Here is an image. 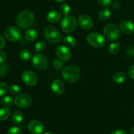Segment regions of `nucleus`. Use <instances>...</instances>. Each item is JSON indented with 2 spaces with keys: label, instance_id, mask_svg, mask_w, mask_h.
I'll return each instance as SVG.
<instances>
[{
  "label": "nucleus",
  "instance_id": "9b49d317",
  "mask_svg": "<svg viewBox=\"0 0 134 134\" xmlns=\"http://www.w3.org/2000/svg\"><path fill=\"white\" fill-rule=\"evenodd\" d=\"M22 79L27 86H35L37 83V75L31 71H25L22 74Z\"/></svg>",
  "mask_w": 134,
  "mask_h": 134
},
{
  "label": "nucleus",
  "instance_id": "4be33fe9",
  "mask_svg": "<svg viewBox=\"0 0 134 134\" xmlns=\"http://www.w3.org/2000/svg\"><path fill=\"white\" fill-rule=\"evenodd\" d=\"M64 44L68 47H74L77 44L76 39L71 36H65L63 39Z\"/></svg>",
  "mask_w": 134,
  "mask_h": 134
},
{
  "label": "nucleus",
  "instance_id": "c85d7f7f",
  "mask_svg": "<svg viewBox=\"0 0 134 134\" xmlns=\"http://www.w3.org/2000/svg\"><path fill=\"white\" fill-rule=\"evenodd\" d=\"M52 65H53L54 69L60 70L63 68L64 64L62 63V60H58V59H54L53 62H52Z\"/></svg>",
  "mask_w": 134,
  "mask_h": 134
},
{
  "label": "nucleus",
  "instance_id": "20e7f679",
  "mask_svg": "<svg viewBox=\"0 0 134 134\" xmlns=\"http://www.w3.org/2000/svg\"><path fill=\"white\" fill-rule=\"evenodd\" d=\"M77 22L75 17L72 16H65L62 19L60 26L64 32L71 33L74 31L77 28Z\"/></svg>",
  "mask_w": 134,
  "mask_h": 134
},
{
  "label": "nucleus",
  "instance_id": "72a5a7b5",
  "mask_svg": "<svg viewBox=\"0 0 134 134\" xmlns=\"http://www.w3.org/2000/svg\"><path fill=\"white\" fill-rule=\"evenodd\" d=\"M127 73H128V76H129L131 79L134 80V64L133 65H130V66L128 68Z\"/></svg>",
  "mask_w": 134,
  "mask_h": 134
},
{
  "label": "nucleus",
  "instance_id": "58836bf2",
  "mask_svg": "<svg viewBox=\"0 0 134 134\" xmlns=\"http://www.w3.org/2000/svg\"><path fill=\"white\" fill-rule=\"evenodd\" d=\"M112 7H113V9L117 10V9H119V8H120V3H119V2H117V1H115V2H113L112 3Z\"/></svg>",
  "mask_w": 134,
  "mask_h": 134
},
{
  "label": "nucleus",
  "instance_id": "5701e85b",
  "mask_svg": "<svg viewBox=\"0 0 134 134\" xmlns=\"http://www.w3.org/2000/svg\"><path fill=\"white\" fill-rule=\"evenodd\" d=\"M19 57L21 60L24 62H27L31 59V53L29 50L24 49L20 52Z\"/></svg>",
  "mask_w": 134,
  "mask_h": 134
},
{
  "label": "nucleus",
  "instance_id": "4468645a",
  "mask_svg": "<svg viewBox=\"0 0 134 134\" xmlns=\"http://www.w3.org/2000/svg\"><path fill=\"white\" fill-rule=\"evenodd\" d=\"M120 30L124 34H131L134 31V24L133 22L128 20H124L119 25Z\"/></svg>",
  "mask_w": 134,
  "mask_h": 134
},
{
  "label": "nucleus",
  "instance_id": "1a4fd4ad",
  "mask_svg": "<svg viewBox=\"0 0 134 134\" xmlns=\"http://www.w3.org/2000/svg\"><path fill=\"white\" fill-rule=\"evenodd\" d=\"M32 63L35 68L39 70H44L48 68V62L47 58L43 54H37L32 58Z\"/></svg>",
  "mask_w": 134,
  "mask_h": 134
},
{
  "label": "nucleus",
  "instance_id": "c9c22d12",
  "mask_svg": "<svg viewBox=\"0 0 134 134\" xmlns=\"http://www.w3.org/2000/svg\"><path fill=\"white\" fill-rule=\"evenodd\" d=\"M126 54L128 57H130V58L133 57L134 56V47H131V48H130L127 51Z\"/></svg>",
  "mask_w": 134,
  "mask_h": 134
},
{
  "label": "nucleus",
  "instance_id": "bb28decb",
  "mask_svg": "<svg viewBox=\"0 0 134 134\" xmlns=\"http://www.w3.org/2000/svg\"><path fill=\"white\" fill-rule=\"evenodd\" d=\"M9 90L10 94H13V95H18L21 92L20 88L16 85H10L9 88Z\"/></svg>",
  "mask_w": 134,
  "mask_h": 134
},
{
  "label": "nucleus",
  "instance_id": "ea45409f",
  "mask_svg": "<svg viewBox=\"0 0 134 134\" xmlns=\"http://www.w3.org/2000/svg\"><path fill=\"white\" fill-rule=\"evenodd\" d=\"M130 134H134V127H133V128H132V130H131Z\"/></svg>",
  "mask_w": 134,
  "mask_h": 134
},
{
  "label": "nucleus",
  "instance_id": "f8f14e48",
  "mask_svg": "<svg viewBox=\"0 0 134 134\" xmlns=\"http://www.w3.org/2000/svg\"><path fill=\"white\" fill-rule=\"evenodd\" d=\"M44 125L41 121L37 120H33L28 123L27 129L32 134H41L44 131Z\"/></svg>",
  "mask_w": 134,
  "mask_h": 134
},
{
  "label": "nucleus",
  "instance_id": "473e14b6",
  "mask_svg": "<svg viewBox=\"0 0 134 134\" xmlns=\"http://www.w3.org/2000/svg\"><path fill=\"white\" fill-rule=\"evenodd\" d=\"M8 90V86L5 82H0V96L6 94Z\"/></svg>",
  "mask_w": 134,
  "mask_h": 134
},
{
  "label": "nucleus",
  "instance_id": "cd10ccee",
  "mask_svg": "<svg viewBox=\"0 0 134 134\" xmlns=\"http://www.w3.org/2000/svg\"><path fill=\"white\" fill-rule=\"evenodd\" d=\"M46 44L44 41H38L35 44V50L37 52H41L45 49Z\"/></svg>",
  "mask_w": 134,
  "mask_h": 134
},
{
  "label": "nucleus",
  "instance_id": "79ce46f5",
  "mask_svg": "<svg viewBox=\"0 0 134 134\" xmlns=\"http://www.w3.org/2000/svg\"><path fill=\"white\" fill-rule=\"evenodd\" d=\"M44 134H53L52 133H50V132H46V133H44Z\"/></svg>",
  "mask_w": 134,
  "mask_h": 134
},
{
  "label": "nucleus",
  "instance_id": "2eb2a0df",
  "mask_svg": "<svg viewBox=\"0 0 134 134\" xmlns=\"http://www.w3.org/2000/svg\"><path fill=\"white\" fill-rule=\"evenodd\" d=\"M51 89L55 94L62 95L65 92V85L60 80H55L51 85Z\"/></svg>",
  "mask_w": 134,
  "mask_h": 134
},
{
  "label": "nucleus",
  "instance_id": "e433bc0d",
  "mask_svg": "<svg viewBox=\"0 0 134 134\" xmlns=\"http://www.w3.org/2000/svg\"><path fill=\"white\" fill-rule=\"evenodd\" d=\"M111 134H127L126 132L122 129H117L113 131Z\"/></svg>",
  "mask_w": 134,
  "mask_h": 134
},
{
  "label": "nucleus",
  "instance_id": "6ab92c4d",
  "mask_svg": "<svg viewBox=\"0 0 134 134\" xmlns=\"http://www.w3.org/2000/svg\"><path fill=\"white\" fill-rule=\"evenodd\" d=\"M111 14V12L108 9H102L98 13V18L102 21H106L110 18Z\"/></svg>",
  "mask_w": 134,
  "mask_h": 134
},
{
  "label": "nucleus",
  "instance_id": "f3484780",
  "mask_svg": "<svg viewBox=\"0 0 134 134\" xmlns=\"http://www.w3.org/2000/svg\"><path fill=\"white\" fill-rule=\"evenodd\" d=\"M25 38L29 41H34L37 38V32L34 29H28L25 32Z\"/></svg>",
  "mask_w": 134,
  "mask_h": 134
},
{
  "label": "nucleus",
  "instance_id": "9d476101",
  "mask_svg": "<svg viewBox=\"0 0 134 134\" xmlns=\"http://www.w3.org/2000/svg\"><path fill=\"white\" fill-rule=\"evenodd\" d=\"M56 55L62 61H68L71 57V52L68 47L60 45L56 48Z\"/></svg>",
  "mask_w": 134,
  "mask_h": 134
},
{
  "label": "nucleus",
  "instance_id": "39448f33",
  "mask_svg": "<svg viewBox=\"0 0 134 134\" xmlns=\"http://www.w3.org/2000/svg\"><path fill=\"white\" fill-rule=\"evenodd\" d=\"M103 34L106 39L111 41L117 40L120 37V31L119 28L113 24H109L105 26Z\"/></svg>",
  "mask_w": 134,
  "mask_h": 134
},
{
  "label": "nucleus",
  "instance_id": "aec40b11",
  "mask_svg": "<svg viewBox=\"0 0 134 134\" xmlns=\"http://www.w3.org/2000/svg\"><path fill=\"white\" fill-rule=\"evenodd\" d=\"M126 79V75L124 72H118L114 75L113 81L116 84H121L124 82Z\"/></svg>",
  "mask_w": 134,
  "mask_h": 134
},
{
  "label": "nucleus",
  "instance_id": "4c0bfd02",
  "mask_svg": "<svg viewBox=\"0 0 134 134\" xmlns=\"http://www.w3.org/2000/svg\"><path fill=\"white\" fill-rule=\"evenodd\" d=\"M5 46V42L3 37L0 35V50L3 48Z\"/></svg>",
  "mask_w": 134,
  "mask_h": 134
},
{
  "label": "nucleus",
  "instance_id": "423d86ee",
  "mask_svg": "<svg viewBox=\"0 0 134 134\" xmlns=\"http://www.w3.org/2000/svg\"><path fill=\"white\" fill-rule=\"evenodd\" d=\"M86 41L94 47H102L105 43L104 37L98 33H90L86 37Z\"/></svg>",
  "mask_w": 134,
  "mask_h": 134
},
{
  "label": "nucleus",
  "instance_id": "7ed1b4c3",
  "mask_svg": "<svg viewBox=\"0 0 134 134\" xmlns=\"http://www.w3.org/2000/svg\"><path fill=\"white\" fill-rule=\"evenodd\" d=\"M44 37L52 44H57L62 39V34L57 28L52 26H47L44 31Z\"/></svg>",
  "mask_w": 134,
  "mask_h": 134
},
{
  "label": "nucleus",
  "instance_id": "ddd939ff",
  "mask_svg": "<svg viewBox=\"0 0 134 134\" xmlns=\"http://www.w3.org/2000/svg\"><path fill=\"white\" fill-rule=\"evenodd\" d=\"M79 25L84 30H89L93 26V20L89 16L86 14H82L78 20Z\"/></svg>",
  "mask_w": 134,
  "mask_h": 134
},
{
  "label": "nucleus",
  "instance_id": "a878e982",
  "mask_svg": "<svg viewBox=\"0 0 134 134\" xmlns=\"http://www.w3.org/2000/svg\"><path fill=\"white\" fill-rule=\"evenodd\" d=\"M70 10H71L70 6L67 3L62 4L60 7V13L64 16L68 15L69 13H70Z\"/></svg>",
  "mask_w": 134,
  "mask_h": 134
},
{
  "label": "nucleus",
  "instance_id": "b1692460",
  "mask_svg": "<svg viewBox=\"0 0 134 134\" xmlns=\"http://www.w3.org/2000/svg\"><path fill=\"white\" fill-rule=\"evenodd\" d=\"M120 50V44L118 42H114L111 43L109 47V51L112 54H115L118 53Z\"/></svg>",
  "mask_w": 134,
  "mask_h": 134
},
{
  "label": "nucleus",
  "instance_id": "6e6552de",
  "mask_svg": "<svg viewBox=\"0 0 134 134\" xmlns=\"http://www.w3.org/2000/svg\"><path fill=\"white\" fill-rule=\"evenodd\" d=\"M4 35L5 37L9 41L15 42L19 41L21 38V31L18 27L10 26L5 30Z\"/></svg>",
  "mask_w": 134,
  "mask_h": 134
},
{
  "label": "nucleus",
  "instance_id": "0eeeda50",
  "mask_svg": "<svg viewBox=\"0 0 134 134\" xmlns=\"http://www.w3.org/2000/svg\"><path fill=\"white\" fill-rule=\"evenodd\" d=\"M14 103L18 107L26 109L30 107L32 103V99L26 94H20L14 99Z\"/></svg>",
  "mask_w": 134,
  "mask_h": 134
},
{
  "label": "nucleus",
  "instance_id": "a211bd4d",
  "mask_svg": "<svg viewBox=\"0 0 134 134\" xmlns=\"http://www.w3.org/2000/svg\"><path fill=\"white\" fill-rule=\"evenodd\" d=\"M12 120L14 124H20L23 120V114L19 110L15 111L13 114Z\"/></svg>",
  "mask_w": 134,
  "mask_h": 134
},
{
  "label": "nucleus",
  "instance_id": "37998d69",
  "mask_svg": "<svg viewBox=\"0 0 134 134\" xmlns=\"http://www.w3.org/2000/svg\"><path fill=\"white\" fill-rule=\"evenodd\" d=\"M133 112H134V109H133Z\"/></svg>",
  "mask_w": 134,
  "mask_h": 134
},
{
  "label": "nucleus",
  "instance_id": "dca6fc26",
  "mask_svg": "<svg viewBox=\"0 0 134 134\" xmlns=\"http://www.w3.org/2000/svg\"><path fill=\"white\" fill-rule=\"evenodd\" d=\"M47 19L52 24L57 23L61 19V14L56 10H52L47 14Z\"/></svg>",
  "mask_w": 134,
  "mask_h": 134
},
{
  "label": "nucleus",
  "instance_id": "f704fd0d",
  "mask_svg": "<svg viewBox=\"0 0 134 134\" xmlns=\"http://www.w3.org/2000/svg\"><path fill=\"white\" fill-rule=\"evenodd\" d=\"M7 60V54L5 52L0 51V65L4 64Z\"/></svg>",
  "mask_w": 134,
  "mask_h": 134
},
{
  "label": "nucleus",
  "instance_id": "412c9836",
  "mask_svg": "<svg viewBox=\"0 0 134 134\" xmlns=\"http://www.w3.org/2000/svg\"><path fill=\"white\" fill-rule=\"evenodd\" d=\"M11 111L8 107H2L0 109V120H6L10 116Z\"/></svg>",
  "mask_w": 134,
  "mask_h": 134
},
{
  "label": "nucleus",
  "instance_id": "c756f323",
  "mask_svg": "<svg viewBox=\"0 0 134 134\" xmlns=\"http://www.w3.org/2000/svg\"><path fill=\"white\" fill-rule=\"evenodd\" d=\"M9 69V65L7 64H3L0 66V77H3L6 75Z\"/></svg>",
  "mask_w": 134,
  "mask_h": 134
},
{
  "label": "nucleus",
  "instance_id": "a19ab883",
  "mask_svg": "<svg viewBox=\"0 0 134 134\" xmlns=\"http://www.w3.org/2000/svg\"><path fill=\"white\" fill-rule=\"evenodd\" d=\"M55 1L58 3H62V2H63V1H65V0H55Z\"/></svg>",
  "mask_w": 134,
  "mask_h": 134
},
{
  "label": "nucleus",
  "instance_id": "f03ea898",
  "mask_svg": "<svg viewBox=\"0 0 134 134\" xmlns=\"http://www.w3.org/2000/svg\"><path fill=\"white\" fill-rule=\"evenodd\" d=\"M62 77L67 82H75L81 77V70L76 65H68L62 70Z\"/></svg>",
  "mask_w": 134,
  "mask_h": 134
},
{
  "label": "nucleus",
  "instance_id": "393cba45",
  "mask_svg": "<svg viewBox=\"0 0 134 134\" xmlns=\"http://www.w3.org/2000/svg\"><path fill=\"white\" fill-rule=\"evenodd\" d=\"M13 103H14V99L9 96L3 97L1 99V103L4 106H7V107L13 105Z\"/></svg>",
  "mask_w": 134,
  "mask_h": 134
},
{
  "label": "nucleus",
  "instance_id": "2f4dec72",
  "mask_svg": "<svg viewBox=\"0 0 134 134\" xmlns=\"http://www.w3.org/2000/svg\"><path fill=\"white\" fill-rule=\"evenodd\" d=\"M98 4L103 7H108L112 4V0H97Z\"/></svg>",
  "mask_w": 134,
  "mask_h": 134
},
{
  "label": "nucleus",
  "instance_id": "f257e3e1",
  "mask_svg": "<svg viewBox=\"0 0 134 134\" xmlns=\"http://www.w3.org/2000/svg\"><path fill=\"white\" fill-rule=\"evenodd\" d=\"M35 20L34 13L28 10L21 11L16 20L17 25L22 29H27L33 25Z\"/></svg>",
  "mask_w": 134,
  "mask_h": 134
},
{
  "label": "nucleus",
  "instance_id": "7c9ffc66",
  "mask_svg": "<svg viewBox=\"0 0 134 134\" xmlns=\"http://www.w3.org/2000/svg\"><path fill=\"white\" fill-rule=\"evenodd\" d=\"M7 134H22V131L18 127L13 126L7 131Z\"/></svg>",
  "mask_w": 134,
  "mask_h": 134
}]
</instances>
